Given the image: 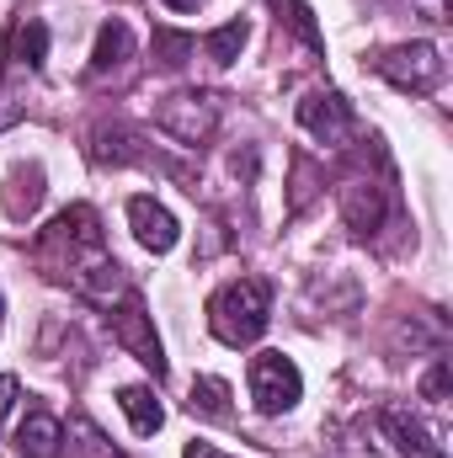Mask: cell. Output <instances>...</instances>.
<instances>
[{
	"label": "cell",
	"mask_w": 453,
	"mask_h": 458,
	"mask_svg": "<svg viewBox=\"0 0 453 458\" xmlns=\"http://www.w3.org/2000/svg\"><path fill=\"white\" fill-rule=\"evenodd\" d=\"M155 128L171 133L176 144L198 149V144H209L214 128H219V97H214V91H176V97H166V102L155 107Z\"/></svg>",
	"instance_id": "obj_2"
},
{
	"label": "cell",
	"mask_w": 453,
	"mask_h": 458,
	"mask_svg": "<svg viewBox=\"0 0 453 458\" xmlns=\"http://www.w3.org/2000/svg\"><path fill=\"white\" fill-rule=\"evenodd\" d=\"M128 225H133V240H139L144 250H155V256L176 250V240H182L176 214H171L166 203H155V198H128Z\"/></svg>",
	"instance_id": "obj_7"
},
{
	"label": "cell",
	"mask_w": 453,
	"mask_h": 458,
	"mask_svg": "<svg viewBox=\"0 0 453 458\" xmlns=\"http://www.w3.org/2000/svg\"><path fill=\"white\" fill-rule=\"evenodd\" d=\"M21 117H27V102H21L16 91H0V133H5V128H16Z\"/></svg>",
	"instance_id": "obj_21"
},
{
	"label": "cell",
	"mask_w": 453,
	"mask_h": 458,
	"mask_svg": "<svg viewBox=\"0 0 453 458\" xmlns=\"http://www.w3.org/2000/svg\"><path fill=\"white\" fill-rule=\"evenodd\" d=\"M113 336H117V346H128V357H139L155 378H166V352H160V336H155V326H150V315H144V299H139L133 288L117 299Z\"/></svg>",
	"instance_id": "obj_5"
},
{
	"label": "cell",
	"mask_w": 453,
	"mask_h": 458,
	"mask_svg": "<svg viewBox=\"0 0 453 458\" xmlns=\"http://www.w3.org/2000/svg\"><path fill=\"white\" fill-rule=\"evenodd\" d=\"M117 405H123V416H128V427H133L139 437H155V432L166 427V411H160L155 389H144V384H128V389H117Z\"/></svg>",
	"instance_id": "obj_12"
},
{
	"label": "cell",
	"mask_w": 453,
	"mask_h": 458,
	"mask_svg": "<svg viewBox=\"0 0 453 458\" xmlns=\"http://www.w3.org/2000/svg\"><path fill=\"white\" fill-rule=\"evenodd\" d=\"M128 54H133V32H128L123 21H102V27H97V48H91V81L123 70Z\"/></svg>",
	"instance_id": "obj_11"
},
{
	"label": "cell",
	"mask_w": 453,
	"mask_h": 458,
	"mask_svg": "<svg viewBox=\"0 0 453 458\" xmlns=\"http://www.w3.org/2000/svg\"><path fill=\"white\" fill-rule=\"evenodd\" d=\"M416 11H422L427 21H449V16H453V5H449V0H416Z\"/></svg>",
	"instance_id": "obj_23"
},
{
	"label": "cell",
	"mask_w": 453,
	"mask_h": 458,
	"mask_svg": "<svg viewBox=\"0 0 453 458\" xmlns=\"http://www.w3.org/2000/svg\"><path fill=\"white\" fill-rule=\"evenodd\" d=\"M16 454L21 458H59L64 454V427L43 411H32L21 427H16Z\"/></svg>",
	"instance_id": "obj_10"
},
{
	"label": "cell",
	"mask_w": 453,
	"mask_h": 458,
	"mask_svg": "<svg viewBox=\"0 0 453 458\" xmlns=\"http://www.w3.org/2000/svg\"><path fill=\"white\" fill-rule=\"evenodd\" d=\"M299 128L310 133V139H321V144H346L352 139V128H357V113H352V102L341 97V91H310L304 102H299Z\"/></svg>",
	"instance_id": "obj_6"
},
{
	"label": "cell",
	"mask_w": 453,
	"mask_h": 458,
	"mask_svg": "<svg viewBox=\"0 0 453 458\" xmlns=\"http://www.w3.org/2000/svg\"><path fill=\"white\" fill-rule=\"evenodd\" d=\"M272 326V288L261 277H235L209 299V331L225 346H251Z\"/></svg>",
	"instance_id": "obj_1"
},
{
	"label": "cell",
	"mask_w": 453,
	"mask_h": 458,
	"mask_svg": "<svg viewBox=\"0 0 453 458\" xmlns=\"http://www.w3.org/2000/svg\"><path fill=\"white\" fill-rule=\"evenodd\" d=\"M245 38H251V27L235 16V21H225V27H214L209 38H203V54L214 59V64H235L240 59V48H245Z\"/></svg>",
	"instance_id": "obj_16"
},
{
	"label": "cell",
	"mask_w": 453,
	"mask_h": 458,
	"mask_svg": "<svg viewBox=\"0 0 453 458\" xmlns=\"http://www.w3.org/2000/svg\"><path fill=\"white\" fill-rule=\"evenodd\" d=\"M379 427L389 432V443H395V454L400 458H449V448H443V443L411 416V411H395V405H389V411L379 416Z\"/></svg>",
	"instance_id": "obj_9"
},
{
	"label": "cell",
	"mask_w": 453,
	"mask_h": 458,
	"mask_svg": "<svg viewBox=\"0 0 453 458\" xmlns=\"http://www.w3.org/2000/svg\"><path fill=\"white\" fill-rule=\"evenodd\" d=\"M166 5H171V11H192L198 0H166Z\"/></svg>",
	"instance_id": "obj_25"
},
{
	"label": "cell",
	"mask_w": 453,
	"mask_h": 458,
	"mask_svg": "<svg viewBox=\"0 0 453 458\" xmlns=\"http://www.w3.org/2000/svg\"><path fill=\"white\" fill-rule=\"evenodd\" d=\"M187 405H192V416H214V421H229V384H225V378H198Z\"/></svg>",
	"instance_id": "obj_17"
},
{
	"label": "cell",
	"mask_w": 453,
	"mask_h": 458,
	"mask_svg": "<svg viewBox=\"0 0 453 458\" xmlns=\"http://www.w3.org/2000/svg\"><path fill=\"white\" fill-rule=\"evenodd\" d=\"M373 64H379V75H384L389 86L416 91V97H422V91H438L443 75H449V59H443L438 43H400V48L379 54Z\"/></svg>",
	"instance_id": "obj_3"
},
{
	"label": "cell",
	"mask_w": 453,
	"mask_h": 458,
	"mask_svg": "<svg viewBox=\"0 0 453 458\" xmlns=\"http://www.w3.org/2000/svg\"><path fill=\"white\" fill-rule=\"evenodd\" d=\"M38 203H43V165H16L11 182H5V214L27 219Z\"/></svg>",
	"instance_id": "obj_15"
},
{
	"label": "cell",
	"mask_w": 453,
	"mask_h": 458,
	"mask_svg": "<svg viewBox=\"0 0 453 458\" xmlns=\"http://www.w3.org/2000/svg\"><path fill=\"white\" fill-rule=\"evenodd\" d=\"M449 357H438V362H432V373H427V378H422V400H432V405H443V400H449Z\"/></svg>",
	"instance_id": "obj_20"
},
{
	"label": "cell",
	"mask_w": 453,
	"mask_h": 458,
	"mask_svg": "<svg viewBox=\"0 0 453 458\" xmlns=\"http://www.w3.org/2000/svg\"><path fill=\"white\" fill-rule=\"evenodd\" d=\"M315 187H321V165H315V160H304V155H294V198H288V208H294V214H304V208H310V198H315Z\"/></svg>",
	"instance_id": "obj_19"
},
{
	"label": "cell",
	"mask_w": 453,
	"mask_h": 458,
	"mask_svg": "<svg viewBox=\"0 0 453 458\" xmlns=\"http://www.w3.org/2000/svg\"><path fill=\"white\" fill-rule=\"evenodd\" d=\"M182 458H229V454H219V448H209V443H187V454Z\"/></svg>",
	"instance_id": "obj_24"
},
{
	"label": "cell",
	"mask_w": 453,
	"mask_h": 458,
	"mask_svg": "<svg viewBox=\"0 0 453 458\" xmlns=\"http://www.w3.org/2000/svg\"><path fill=\"white\" fill-rule=\"evenodd\" d=\"M5 59L16 64V70H43V59H48V27L43 21H21L16 32H11V48H5Z\"/></svg>",
	"instance_id": "obj_14"
},
{
	"label": "cell",
	"mask_w": 453,
	"mask_h": 458,
	"mask_svg": "<svg viewBox=\"0 0 453 458\" xmlns=\"http://www.w3.org/2000/svg\"><path fill=\"white\" fill-rule=\"evenodd\" d=\"M299 394H304V378H299L294 357H283V352H256L251 357V400H256L261 416L294 411Z\"/></svg>",
	"instance_id": "obj_4"
},
{
	"label": "cell",
	"mask_w": 453,
	"mask_h": 458,
	"mask_svg": "<svg viewBox=\"0 0 453 458\" xmlns=\"http://www.w3.org/2000/svg\"><path fill=\"white\" fill-rule=\"evenodd\" d=\"M384 214H389V198H384L379 182L352 176V182L341 187V219H346V229H357V234H379V229H384Z\"/></svg>",
	"instance_id": "obj_8"
},
{
	"label": "cell",
	"mask_w": 453,
	"mask_h": 458,
	"mask_svg": "<svg viewBox=\"0 0 453 458\" xmlns=\"http://www.w3.org/2000/svg\"><path fill=\"white\" fill-rule=\"evenodd\" d=\"M192 54H198V38H187V32H171V27H155V59H160L166 70H182Z\"/></svg>",
	"instance_id": "obj_18"
},
{
	"label": "cell",
	"mask_w": 453,
	"mask_h": 458,
	"mask_svg": "<svg viewBox=\"0 0 453 458\" xmlns=\"http://www.w3.org/2000/svg\"><path fill=\"white\" fill-rule=\"evenodd\" d=\"M91 160L97 165H133V160H144V149H139V139L128 133V128H91Z\"/></svg>",
	"instance_id": "obj_13"
},
{
	"label": "cell",
	"mask_w": 453,
	"mask_h": 458,
	"mask_svg": "<svg viewBox=\"0 0 453 458\" xmlns=\"http://www.w3.org/2000/svg\"><path fill=\"white\" fill-rule=\"evenodd\" d=\"M16 394H21V384H16L11 373H0V421L11 416V405H16Z\"/></svg>",
	"instance_id": "obj_22"
}]
</instances>
